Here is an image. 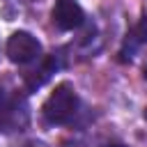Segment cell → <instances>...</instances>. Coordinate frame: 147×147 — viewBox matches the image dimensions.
I'll return each mask as SVG.
<instances>
[{"label":"cell","instance_id":"7a4b0ae2","mask_svg":"<svg viewBox=\"0 0 147 147\" xmlns=\"http://www.w3.org/2000/svg\"><path fill=\"white\" fill-rule=\"evenodd\" d=\"M30 122V106L21 94H5L0 99V133L23 131Z\"/></svg>","mask_w":147,"mask_h":147},{"label":"cell","instance_id":"6da1fadb","mask_svg":"<svg viewBox=\"0 0 147 147\" xmlns=\"http://www.w3.org/2000/svg\"><path fill=\"white\" fill-rule=\"evenodd\" d=\"M78 106H80V99H78L74 85L71 83H60L41 106L44 122L51 124V126L69 124L78 113Z\"/></svg>","mask_w":147,"mask_h":147},{"label":"cell","instance_id":"5b68a950","mask_svg":"<svg viewBox=\"0 0 147 147\" xmlns=\"http://www.w3.org/2000/svg\"><path fill=\"white\" fill-rule=\"evenodd\" d=\"M39 64L32 69V71H28L25 74V87L30 90V92H34V90H39L60 67H62V55L60 53H51V55H46V57H39L37 60Z\"/></svg>","mask_w":147,"mask_h":147},{"label":"cell","instance_id":"3957f363","mask_svg":"<svg viewBox=\"0 0 147 147\" xmlns=\"http://www.w3.org/2000/svg\"><path fill=\"white\" fill-rule=\"evenodd\" d=\"M7 57L14 64H30L41 57V44L34 34L18 30L7 39Z\"/></svg>","mask_w":147,"mask_h":147},{"label":"cell","instance_id":"277c9868","mask_svg":"<svg viewBox=\"0 0 147 147\" xmlns=\"http://www.w3.org/2000/svg\"><path fill=\"white\" fill-rule=\"evenodd\" d=\"M51 18L57 30L69 32V30H76L85 23V11L78 0H55Z\"/></svg>","mask_w":147,"mask_h":147},{"label":"cell","instance_id":"8992f818","mask_svg":"<svg viewBox=\"0 0 147 147\" xmlns=\"http://www.w3.org/2000/svg\"><path fill=\"white\" fill-rule=\"evenodd\" d=\"M145 44H147V16H142V18L126 32L124 44H122V51H119L122 60H124V62H126V60H133V55H136Z\"/></svg>","mask_w":147,"mask_h":147},{"label":"cell","instance_id":"52a82bcc","mask_svg":"<svg viewBox=\"0 0 147 147\" xmlns=\"http://www.w3.org/2000/svg\"><path fill=\"white\" fill-rule=\"evenodd\" d=\"M5 94H7V92H5V87H2V85H0V99H2V96H5Z\"/></svg>","mask_w":147,"mask_h":147},{"label":"cell","instance_id":"ba28073f","mask_svg":"<svg viewBox=\"0 0 147 147\" xmlns=\"http://www.w3.org/2000/svg\"><path fill=\"white\" fill-rule=\"evenodd\" d=\"M145 119H147V113H145Z\"/></svg>","mask_w":147,"mask_h":147}]
</instances>
